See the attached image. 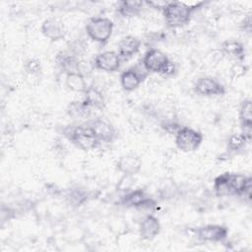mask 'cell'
Segmentation results:
<instances>
[{
    "mask_svg": "<svg viewBox=\"0 0 252 252\" xmlns=\"http://www.w3.org/2000/svg\"><path fill=\"white\" fill-rule=\"evenodd\" d=\"M220 49L223 54L230 58L238 61H243L245 59V47L240 41L236 39H225L222 41Z\"/></svg>",
    "mask_w": 252,
    "mask_h": 252,
    "instance_id": "d6986e66",
    "label": "cell"
},
{
    "mask_svg": "<svg viewBox=\"0 0 252 252\" xmlns=\"http://www.w3.org/2000/svg\"><path fill=\"white\" fill-rule=\"evenodd\" d=\"M120 204L126 208L136 209H153L157 206V202L148 196L145 190L138 188L126 193L120 200Z\"/></svg>",
    "mask_w": 252,
    "mask_h": 252,
    "instance_id": "ba28073f",
    "label": "cell"
},
{
    "mask_svg": "<svg viewBox=\"0 0 252 252\" xmlns=\"http://www.w3.org/2000/svg\"><path fill=\"white\" fill-rule=\"evenodd\" d=\"M160 229L161 225L158 219L154 215H148L140 222L139 232L143 240L150 241L159 234Z\"/></svg>",
    "mask_w": 252,
    "mask_h": 252,
    "instance_id": "2e32d148",
    "label": "cell"
},
{
    "mask_svg": "<svg viewBox=\"0 0 252 252\" xmlns=\"http://www.w3.org/2000/svg\"><path fill=\"white\" fill-rule=\"evenodd\" d=\"M170 63L168 56L158 48H150L143 56L142 67L148 73L162 75Z\"/></svg>",
    "mask_w": 252,
    "mask_h": 252,
    "instance_id": "5b68a950",
    "label": "cell"
},
{
    "mask_svg": "<svg viewBox=\"0 0 252 252\" xmlns=\"http://www.w3.org/2000/svg\"><path fill=\"white\" fill-rule=\"evenodd\" d=\"M41 33L51 41H59L65 38L66 29L64 23L57 18L45 19L40 27Z\"/></svg>",
    "mask_w": 252,
    "mask_h": 252,
    "instance_id": "4fadbf2b",
    "label": "cell"
},
{
    "mask_svg": "<svg viewBox=\"0 0 252 252\" xmlns=\"http://www.w3.org/2000/svg\"><path fill=\"white\" fill-rule=\"evenodd\" d=\"M84 101L91 107L95 109H104L106 102L103 94L94 86H89L84 93Z\"/></svg>",
    "mask_w": 252,
    "mask_h": 252,
    "instance_id": "44dd1931",
    "label": "cell"
},
{
    "mask_svg": "<svg viewBox=\"0 0 252 252\" xmlns=\"http://www.w3.org/2000/svg\"><path fill=\"white\" fill-rule=\"evenodd\" d=\"M141 40L134 35H125L117 43V53L123 61L131 59L141 48Z\"/></svg>",
    "mask_w": 252,
    "mask_h": 252,
    "instance_id": "9a60e30c",
    "label": "cell"
},
{
    "mask_svg": "<svg viewBox=\"0 0 252 252\" xmlns=\"http://www.w3.org/2000/svg\"><path fill=\"white\" fill-rule=\"evenodd\" d=\"M161 129H163L165 132L169 134L175 135V133L182 127L179 123L173 121V120H164L160 123Z\"/></svg>",
    "mask_w": 252,
    "mask_h": 252,
    "instance_id": "83f0119b",
    "label": "cell"
},
{
    "mask_svg": "<svg viewBox=\"0 0 252 252\" xmlns=\"http://www.w3.org/2000/svg\"><path fill=\"white\" fill-rule=\"evenodd\" d=\"M88 199H89L88 192L79 186L69 189L66 195L67 202L73 207H80L84 205L88 201Z\"/></svg>",
    "mask_w": 252,
    "mask_h": 252,
    "instance_id": "484cf974",
    "label": "cell"
},
{
    "mask_svg": "<svg viewBox=\"0 0 252 252\" xmlns=\"http://www.w3.org/2000/svg\"><path fill=\"white\" fill-rule=\"evenodd\" d=\"M55 61L59 69L64 73H72V72H81L80 66L81 62L79 58L72 54L70 51H60L55 56Z\"/></svg>",
    "mask_w": 252,
    "mask_h": 252,
    "instance_id": "e0dca14e",
    "label": "cell"
},
{
    "mask_svg": "<svg viewBox=\"0 0 252 252\" xmlns=\"http://www.w3.org/2000/svg\"><path fill=\"white\" fill-rule=\"evenodd\" d=\"M122 62L123 60L117 52L107 50L95 55L94 59V66L102 72L114 73L120 69Z\"/></svg>",
    "mask_w": 252,
    "mask_h": 252,
    "instance_id": "8fae6325",
    "label": "cell"
},
{
    "mask_svg": "<svg viewBox=\"0 0 252 252\" xmlns=\"http://www.w3.org/2000/svg\"><path fill=\"white\" fill-rule=\"evenodd\" d=\"M144 2H145V5H148V6H151L152 8L162 11L168 1H144Z\"/></svg>",
    "mask_w": 252,
    "mask_h": 252,
    "instance_id": "f1b7e54d",
    "label": "cell"
},
{
    "mask_svg": "<svg viewBox=\"0 0 252 252\" xmlns=\"http://www.w3.org/2000/svg\"><path fill=\"white\" fill-rule=\"evenodd\" d=\"M148 74L149 73L144 68L132 66L120 74V86L125 92H133L140 87V85L147 78Z\"/></svg>",
    "mask_w": 252,
    "mask_h": 252,
    "instance_id": "30bf717a",
    "label": "cell"
},
{
    "mask_svg": "<svg viewBox=\"0 0 252 252\" xmlns=\"http://www.w3.org/2000/svg\"><path fill=\"white\" fill-rule=\"evenodd\" d=\"M203 4L204 2L189 5L181 1H168L161 13L168 28H182L189 24L194 12Z\"/></svg>",
    "mask_w": 252,
    "mask_h": 252,
    "instance_id": "6da1fadb",
    "label": "cell"
},
{
    "mask_svg": "<svg viewBox=\"0 0 252 252\" xmlns=\"http://www.w3.org/2000/svg\"><path fill=\"white\" fill-rule=\"evenodd\" d=\"M204 140L203 134L189 126H182L174 135V141L177 149L183 153H192L197 151Z\"/></svg>",
    "mask_w": 252,
    "mask_h": 252,
    "instance_id": "277c9868",
    "label": "cell"
},
{
    "mask_svg": "<svg viewBox=\"0 0 252 252\" xmlns=\"http://www.w3.org/2000/svg\"><path fill=\"white\" fill-rule=\"evenodd\" d=\"M196 237L204 242H223L228 236V228L222 224H206L197 227Z\"/></svg>",
    "mask_w": 252,
    "mask_h": 252,
    "instance_id": "9c48e42d",
    "label": "cell"
},
{
    "mask_svg": "<svg viewBox=\"0 0 252 252\" xmlns=\"http://www.w3.org/2000/svg\"><path fill=\"white\" fill-rule=\"evenodd\" d=\"M251 140V134H248L246 132H240V133H234L230 135L227 139L226 143V149L229 153L237 154L245 149L248 142Z\"/></svg>",
    "mask_w": 252,
    "mask_h": 252,
    "instance_id": "7402d4cb",
    "label": "cell"
},
{
    "mask_svg": "<svg viewBox=\"0 0 252 252\" xmlns=\"http://www.w3.org/2000/svg\"><path fill=\"white\" fill-rule=\"evenodd\" d=\"M242 27H243V31L244 32H251L252 27H251V18H250V16H247V18L244 19Z\"/></svg>",
    "mask_w": 252,
    "mask_h": 252,
    "instance_id": "4dcf8cb0",
    "label": "cell"
},
{
    "mask_svg": "<svg viewBox=\"0 0 252 252\" xmlns=\"http://www.w3.org/2000/svg\"><path fill=\"white\" fill-rule=\"evenodd\" d=\"M229 187L231 195L251 196V177L243 173L229 172Z\"/></svg>",
    "mask_w": 252,
    "mask_h": 252,
    "instance_id": "5bb4252c",
    "label": "cell"
},
{
    "mask_svg": "<svg viewBox=\"0 0 252 252\" xmlns=\"http://www.w3.org/2000/svg\"><path fill=\"white\" fill-rule=\"evenodd\" d=\"M142 159L134 153L123 155L116 162V168L125 177H133L142 169Z\"/></svg>",
    "mask_w": 252,
    "mask_h": 252,
    "instance_id": "7c38bea8",
    "label": "cell"
},
{
    "mask_svg": "<svg viewBox=\"0 0 252 252\" xmlns=\"http://www.w3.org/2000/svg\"><path fill=\"white\" fill-rule=\"evenodd\" d=\"M65 85L70 91L81 94H84L89 87L85 80L84 74H82L81 72H72L65 74Z\"/></svg>",
    "mask_w": 252,
    "mask_h": 252,
    "instance_id": "cb8c5ba5",
    "label": "cell"
},
{
    "mask_svg": "<svg viewBox=\"0 0 252 252\" xmlns=\"http://www.w3.org/2000/svg\"><path fill=\"white\" fill-rule=\"evenodd\" d=\"M24 69L30 75H37L41 71L40 61L36 58H30L25 62Z\"/></svg>",
    "mask_w": 252,
    "mask_h": 252,
    "instance_id": "4316f807",
    "label": "cell"
},
{
    "mask_svg": "<svg viewBox=\"0 0 252 252\" xmlns=\"http://www.w3.org/2000/svg\"><path fill=\"white\" fill-rule=\"evenodd\" d=\"M214 191L218 197L231 195L229 187V172H223L218 175L214 180Z\"/></svg>",
    "mask_w": 252,
    "mask_h": 252,
    "instance_id": "d4e9b609",
    "label": "cell"
},
{
    "mask_svg": "<svg viewBox=\"0 0 252 252\" xmlns=\"http://www.w3.org/2000/svg\"><path fill=\"white\" fill-rule=\"evenodd\" d=\"M238 117L241 127L244 132L251 134L252 128V101L250 98H246L241 101L238 111Z\"/></svg>",
    "mask_w": 252,
    "mask_h": 252,
    "instance_id": "603a6c76",
    "label": "cell"
},
{
    "mask_svg": "<svg viewBox=\"0 0 252 252\" xmlns=\"http://www.w3.org/2000/svg\"><path fill=\"white\" fill-rule=\"evenodd\" d=\"M145 2L137 0H123L118 2L117 12L123 18H133L139 16L143 11Z\"/></svg>",
    "mask_w": 252,
    "mask_h": 252,
    "instance_id": "ffe728a7",
    "label": "cell"
},
{
    "mask_svg": "<svg viewBox=\"0 0 252 252\" xmlns=\"http://www.w3.org/2000/svg\"><path fill=\"white\" fill-rule=\"evenodd\" d=\"M175 72H176L175 64H174L172 61H170V63H169V64H168V66L166 67L165 71L163 72L162 76H164V77H170V76L174 75V74H175Z\"/></svg>",
    "mask_w": 252,
    "mask_h": 252,
    "instance_id": "f546056e",
    "label": "cell"
},
{
    "mask_svg": "<svg viewBox=\"0 0 252 252\" xmlns=\"http://www.w3.org/2000/svg\"><path fill=\"white\" fill-rule=\"evenodd\" d=\"M85 124L92 129L100 143L110 144L117 138V131L115 127L105 118L96 117L89 119Z\"/></svg>",
    "mask_w": 252,
    "mask_h": 252,
    "instance_id": "8992f818",
    "label": "cell"
},
{
    "mask_svg": "<svg viewBox=\"0 0 252 252\" xmlns=\"http://www.w3.org/2000/svg\"><path fill=\"white\" fill-rule=\"evenodd\" d=\"M67 115L73 120H89L92 108L83 100L70 101L66 107Z\"/></svg>",
    "mask_w": 252,
    "mask_h": 252,
    "instance_id": "ac0fdd59",
    "label": "cell"
},
{
    "mask_svg": "<svg viewBox=\"0 0 252 252\" xmlns=\"http://www.w3.org/2000/svg\"><path fill=\"white\" fill-rule=\"evenodd\" d=\"M63 135L73 145L84 152L95 150L101 144L92 129L86 124L67 125L63 129Z\"/></svg>",
    "mask_w": 252,
    "mask_h": 252,
    "instance_id": "7a4b0ae2",
    "label": "cell"
},
{
    "mask_svg": "<svg viewBox=\"0 0 252 252\" xmlns=\"http://www.w3.org/2000/svg\"><path fill=\"white\" fill-rule=\"evenodd\" d=\"M194 93L201 96H218L225 94V87L212 76L199 77L193 87Z\"/></svg>",
    "mask_w": 252,
    "mask_h": 252,
    "instance_id": "52a82bcc",
    "label": "cell"
},
{
    "mask_svg": "<svg viewBox=\"0 0 252 252\" xmlns=\"http://www.w3.org/2000/svg\"><path fill=\"white\" fill-rule=\"evenodd\" d=\"M114 29V23L107 17H92L88 20L85 30L88 36L101 44L104 45L110 39Z\"/></svg>",
    "mask_w": 252,
    "mask_h": 252,
    "instance_id": "3957f363",
    "label": "cell"
}]
</instances>
